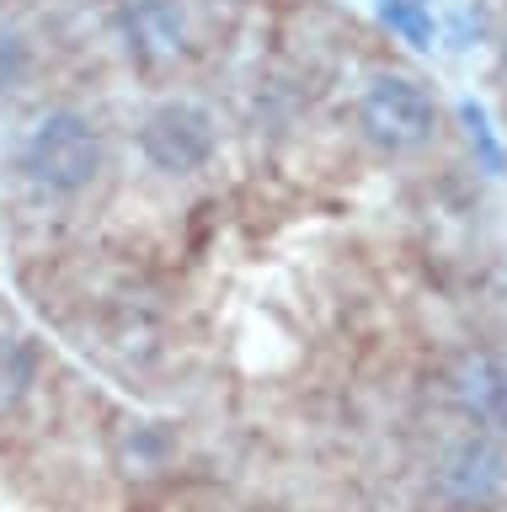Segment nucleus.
I'll return each mask as SVG.
<instances>
[{"mask_svg":"<svg viewBox=\"0 0 507 512\" xmlns=\"http://www.w3.org/2000/svg\"><path fill=\"white\" fill-rule=\"evenodd\" d=\"M22 171L43 192H86L102 176V134L81 112H49L22 144Z\"/></svg>","mask_w":507,"mask_h":512,"instance_id":"nucleus-1","label":"nucleus"},{"mask_svg":"<svg viewBox=\"0 0 507 512\" xmlns=\"http://www.w3.org/2000/svg\"><path fill=\"white\" fill-rule=\"evenodd\" d=\"M358 128L363 139L379 144L390 155H406V150H422L438 128V107L427 96L422 80L411 75H374L358 96Z\"/></svg>","mask_w":507,"mask_h":512,"instance_id":"nucleus-2","label":"nucleus"},{"mask_svg":"<svg viewBox=\"0 0 507 512\" xmlns=\"http://www.w3.org/2000/svg\"><path fill=\"white\" fill-rule=\"evenodd\" d=\"M214 118L198 102H161L139 128V150L155 171L166 176H193L214 160Z\"/></svg>","mask_w":507,"mask_h":512,"instance_id":"nucleus-3","label":"nucleus"},{"mask_svg":"<svg viewBox=\"0 0 507 512\" xmlns=\"http://www.w3.org/2000/svg\"><path fill=\"white\" fill-rule=\"evenodd\" d=\"M454 406L481 427H507V363L491 358V352H470V358L454 363L449 374Z\"/></svg>","mask_w":507,"mask_h":512,"instance_id":"nucleus-4","label":"nucleus"},{"mask_svg":"<svg viewBox=\"0 0 507 512\" xmlns=\"http://www.w3.org/2000/svg\"><path fill=\"white\" fill-rule=\"evenodd\" d=\"M502 475H507V459L497 454V443L491 438H470V443H459L449 459H443V491L454 496V502H486L491 491L502 486Z\"/></svg>","mask_w":507,"mask_h":512,"instance_id":"nucleus-5","label":"nucleus"},{"mask_svg":"<svg viewBox=\"0 0 507 512\" xmlns=\"http://www.w3.org/2000/svg\"><path fill=\"white\" fill-rule=\"evenodd\" d=\"M27 390H33V347L17 331L0 326V416L17 411L27 400Z\"/></svg>","mask_w":507,"mask_h":512,"instance_id":"nucleus-6","label":"nucleus"},{"mask_svg":"<svg viewBox=\"0 0 507 512\" xmlns=\"http://www.w3.org/2000/svg\"><path fill=\"white\" fill-rule=\"evenodd\" d=\"M129 27H134V38H139V48H145V54L171 59V54L182 48V22L161 6V0H139L134 16H129Z\"/></svg>","mask_w":507,"mask_h":512,"instance_id":"nucleus-7","label":"nucleus"},{"mask_svg":"<svg viewBox=\"0 0 507 512\" xmlns=\"http://www.w3.org/2000/svg\"><path fill=\"white\" fill-rule=\"evenodd\" d=\"M27 70H33V48L22 43V32H11L6 22H0V96L17 91Z\"/></svg>","mask_w":507,"mask_h":512,"instance_id":"nucleus-8","label":"nucleus"},{"mask_svg":"<svg viewBox=\"0 0 507 512\" xmlns=\"http://www.w3.org/2000/svg\"><path fill=\"white\" fill-rule=\"evenodd\" d=\"M385 22H395V27H401L411 43H427V38H433V27H427L422 16L406 6V0H385Z\"/></svg>","mask_w":507,"mask_h":512,"instance_id":"nucleus-9","label":"nucleus"}]
</instances>
